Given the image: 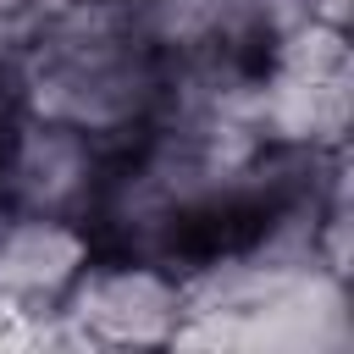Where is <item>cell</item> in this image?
I'll return each mask as SVG.
<instances>
[{
	"label": "cell",
	"instance_id": "1",
	"mask_svg": "<svg viewBox=\"0 0 354 354\" xmlns=\"http://www.w3.org/2000/svg\"><path fill=\"white\" fill-rule=\"evenodd\" d=\"M116 149L44 116H17V127L0 144V205L55 221H83L100 205V188L111 177Z\"/></svg>",
	"mask_w": 354,
	"mask_h": 354
},
{
	"label": "cell",
	"instance_id": "2",
	"mask_svg": "<svg viewBox=\"0 0 354 354\" xmlns=\"http://www.w3.org/2000/svg\"><path fill=\"white\" fill-rule=\"evenodd\" d=\"M88 348H116V343H171L183 321V271L160 260H133V254H94L72 293L55 304Z\"/></svg>",
	"mask_w": 354,
	"mask_h": 354
},
{
	"label": "cell",
	"instance_id": "3",
	"mask_svg": "<svg viewBox=\"0 0 354 354\" xmlns=\"http://www.w3.org/2000/svg\"><path fill=\"white\" fill-rule=\"evenodd\" d=\"M94 260V238L83 221H55V216H28L0 205V293L28 304V310H55L83 266Z\"/></svg>",
	"mask_w": 354,
	"mask_h": 354
},
{
	"label": "cell",
	"instance_id": "4",
	"mask_svg": "<svg viewBox=\"0 0 354 354\" xmlns=\"http://www.w3.org/2000/svg\"><path fill=\"white\" fill-rule=\"evenodd\" d=\"M66 0H0V66L28 44V33L44 22V17H55Z\"/></svg>",
	"mask_w": 354,
	"mask_h": 354
},
{
	"label": "cell",
	"instance_id": "5",
	"mask_svg": "<svg viewBox=\"0 0 354 354\" xmlns=\"http://www.w3.org/2000/svg\"><path fill=\"white\" fill-rule=\"evenodd\" d=\"M0 348H39V310L0 293Z\"/></svg>",
	"mask_w": 354,
	"mask_h": 354
},
{
	"label": "cell",
	"instance_id": "6",
	"mask_svg": "<svg viewBox=\"0 0 354 354\" xmlns=\"http://www.w3.org/2000/svg\"><path fill=\"white\" fill-rule=\"evenodd\" d=\"M310 22H326V28H348V0H299Z\"/></svg>",
	"mask_w": 354,
	"mask_h": 354
}]
</instances>
